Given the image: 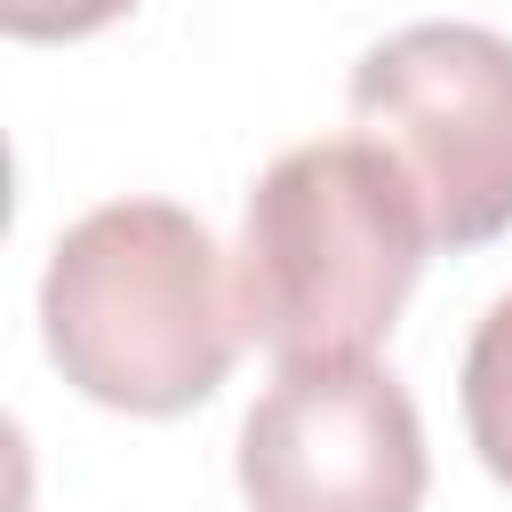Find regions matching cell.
Listing matches in <instances>:
<instances>
[{
  "label": "cell",
  "mask_w": 512,
  "mask_h": 512,
  "mask_svg": "<svg viewBox=\"0 0 512 512\" xmlns=\"http://www.w3.org/2000/svg\"><path fill=\"white\" fill-rule=\"evenodd\" d=\"M352 120L416 184L432 248L512 232V40L488 24H408L352 64Z\"/></svg>",
  "instance_id": "cell-3"
},
{
  "label": "cell",
  "mask_w": 512,
  "mask_h": 512,
  "mask_svg": "<svg viewBox=\"0 0 512 512\" xmlns=\"http://www.w3.org/2000/svg\"><path fill=\"white\" fill-rule=\"evenodd\" d=\"M40 336L72 392L120 416L200 408L240 352L216 240L176 200L88 208L40 272Z\"/></svg>",
  "instance_id": "cell-2"
},
{
  "label": "cell",
  "mask_w": 512,
  "mask_h": 512,
  "mask_svg": "<svg viewBox=\"0 0 512 512\" xmlns=\"http://www.w3.org/2000/svg\"><path fill=\"white\" fill-rule=\"evenodd\" d=\"M432 224L416 184L368 136H320L280 152L240 216L232 320L248 344L288 360H368L416 272Z\"/></svg>",
  "instance_id": "cell-1"
},
{
  "label": "cell",
  "mask_w": 512,
  "mask_h": 512,
  "mask_svg": "<svg viewBox=\"0 0 512 512\" xmlns=\"http://www.w3.org/2000/svg\"><path fill=\"white\" fill-rule=\"evenodd\" d=\"M136 0H0V32L8 40H88L104 24H120Z\"/></svg>",
  "instance_id": "cell-6"
},
{
  "label": "cell",
  "mask_w": 512,
  "mask_h": 512,
  "mask_svg": "<svg viewBox=\"0 0 512 512\" xmlns=\"http://www.w3.org/2000/svg\"><path fill=\"white\" fill-rule=\"evenodd\" d=\"M456 400H464L472 456L488 464V480L512 488V296H496L488 320L472 328V344H464V376H456Z\"/></svg>",
  "instance_id": "cell-5"
},
{
  "label": "cell",
  "mask_w": 512,
  "mask_h": 512,
  "mask_svg": "<svg viewBox=\"0 0 512 512\" xmlns=\"http://www.w3.org/2000/svg\"><path fill=\"white\" fill-rule=\"evenodd\" d=\"M424 480V416L376 360H288L240 424L256 512H416Z\"/></svg>",
  "instance_id": "cell-4"
}]
</instances>
